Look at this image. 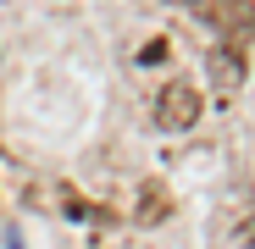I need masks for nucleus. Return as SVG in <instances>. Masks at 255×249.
<instances>
[{"instance_id": "7ed1b4c3", "label": "nucleus", "mask_w": 255, "mask_h": 249, "mask_svg": "<svg viewBox=\"0 0 255 249\" xmlns=\"http://www.w3.org/2000/svg\"><path fill=\"white\" fill-rule=\"evenodd\" d=\"M205 72H211V89H222V94H233L239 83L250 78V61H244V45H233V39H222L217 50L205 56Z\"/></svg>"}, {"instance_id": "20e7f679", "label": "nucleus", "mask_w": 255, "mask_h": 249, "mask_svg": "<svg viewBox=\"0 0 255 249\" xmlns=\"http://www.w3.org/2000/svg\"><path fill=\"white\" fill-rule=\"evenodd\" d=\"M155 216H166V194L161 188H144L139 194V222H155Z\"/></svg>"}, {"instance_id": "f257e3e1", "label": "nucleus", "mask_w": 255, "mask_h": 249, "mask_svg": "<svg viewBox=\"0 0 255 249\" xmlns=\"http://www.w3.org/2000/svg\"><path fill=\"white\" fill-rule=\"evenodd\" d=\"M155 122L166 133H183V128H194L200 122V94H194V83H183V78H172L161 89V100H155Z\"/></svg>"}, {"instance_id": "423d86ee", "label": "nucleus", "mask_w": 255, "mask_h": 249, "mask_svg": "<svg viewBox=\"0 0 255 249\" xmlns=\"http://www.w3.org/2000/svg\"><path fill=\"white\" fill-rule=\"evenodd\" d=\"M183 6H194V0H183Z\"/></svg>"}, {"instance_id": "39448f33", "label": "nucleus", "mask_w": 255, "mask_h": 249, "mask_svg": "<svg viewBox=\"0 0 255 249\" xmlns=\"http://www.w3.org/2000/svg\"><path fill=\"white\" fill-rule=\"evenodd\" d=\"M244 238H250V249H255V216H250V222H244Z\"/></svg>"}, {"instance_id": "f03ea898", "label": "nucleus", "mask_w": 255, "mask_h": 249, "mask_svg": "<svg viewBox=\"0 0 255 249\" xmlns=\"http://www.w3.org/2000/svg\"><path fill=\"white\" fill-rule=\"evenodd\" d=\"M205 17H211V28L222 39H233V45L255 39V6L250 0H205Z\"/></svg>"}]
</instances>
